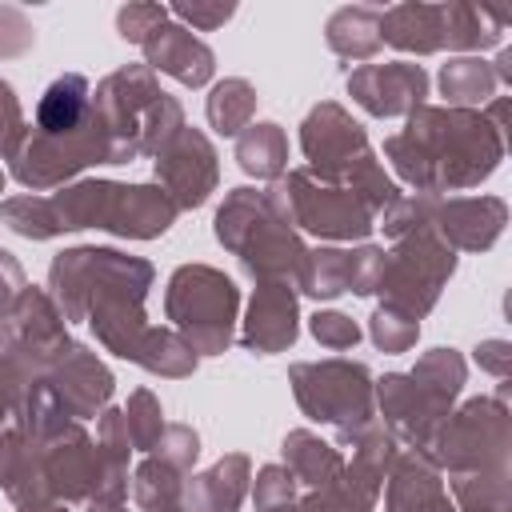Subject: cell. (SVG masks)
Masks as SVG:
<instances>
[{
  "label": "cell",
  "mask_w": 512,
  "mask_h": 512,
  "mask_svg": "<svg viewBox=\"0 0 512 512\" xmlns=\"http://www.w3.org/2000/svg\"><path fill=\"white\" fill-rule=\"evenodd\" d=\"M168 308H172V320H180L188 328V336L204 352H212V348H220L228 340L236 292L212 268H180L176 280H172Z\"/></svg>",
  "instance_id": "cell-1"
},
{
  "label": "cell",
  "mask_w": 512,
  "mask_h": 512,
  "mask_svg": "<svg viewBox=\"0 0 512 512\" xmlns=\"http://www.w3.org/2000/svg\"><path fill=\"white\" fill-rule=\"evenodd\" d=\"M348 88L356 92V100L368 112L392 116V112L416 108L420 96H424V88H428V80H424V72L416 64H384V68L380 64H368V68H360L348 80Z\"/></svg>",
  "instance_id": "cell-2"
},
{
  "label": "cell",
  "mask_w": 512,
  "mask_h": 512,
  "mask_svg": "<svg viewBox=\"0 0 512 512\" xmlns=\"http://www.w3.org/2000/svg\"><path fill=\"white\" fill-rule=\"evenodd\" d=\"M156 168L176 188L180 204H200L212 188V148L196 132H180L164 148V160H156Z\"/></svg>",
  "instance_id": "cell-3"
},
{
  "label": "cell",
  "mask_w": 512,
  "mask_h": 512,
  "mask_svg": "<svg viewBox=\"0 0 512 512\" xmlns=\"http://www.w3.org/2000/svg\"><path fill=\"white\" fill-rule=\"evenodd\" d=\"M144 52H148V64H156L160 72H172L184 84H204L212 76V52L176 24H160L144 40Z\"/></svg>",
  "instance_id": "cell-4"
},
{
  "label": "cell",
  "mask_w": 512,
  "mask_h": 512,
  "mask_svg": "<svg viewBox=\"0 0 512 512\" xmlns=\"http://www.w3.org/2000/svg\"><path fill=\"white\" fill-rule=\"evenodd\" d=\"M88 116H92V108H88V80L84 76H60L44 92V100L36 108V128H40L36 136H68V132L84 128Z\"/></svg>",
  "instance_id": "cell-5"
},
{
  "label": "cell",
  "mask_w": 512,
  "mask_h": 512,
  "mask_svg": "<svg viewBox=\"0 0 512 512\" xmlns=\"http://www.w3.org/2000/svg\"><path fill=\"white\" fill-rule=\"evenodd\" d=\"M380 40H392L396 48H416V52L440 48L444 44L440 8H432V4H400V8H388L380 16Z\"/></svg>",
  "instance_id": "cell-6"
},
{
  "label": "cell",
  "mask_w": 512,
  "mask_h": 512,
  "mask_svg": "<svg viewBox=\"0 0 512 512\" xmlns=\"http://www.w3.org/2000/svg\"><path fill=\"white\" fill-rule=\"evenodd\" d=\"M296 324H292V296L280 284H264L260 296L252 300V324H248V344L252 348H284L292 344Z\"/></svg>",
  "instance_id": "cell-7"
},
{
  "label": "cell",
  "mask_w": 512,
  "mask_h": 512,
  "mask_svg": "<svg viewBox=\"0 0 512 512\" xmlns=\"http://www.w3.org/2000/svg\"><path fill=\"white\" fill-rule=\"evenodd\" d=\"M440 24H444V40L456 48H476V44H496L504 32V16L476 8V4H448L440 8Z\"/></svg>",
  "instance_id": "cell-8"
},
{
  "label": "cell",
  "mask_w": 512,
  "mask_h": 512,
  "mask_svg": "<svg viewBox=\"0 0 512 512\" xmlns=\"http://www.w3.org/2000/svg\"><path fill=\"white\" fill-rule=\"evenodd\" d=\"M328 44L340 56H372L380 44V12L372 8H340L328 20Z\"/></svg>",
  "instance_id": "cell-9"
},
{
  "label": "cell",
  "mask_w": 512,
  "mask_h": 512,
  "mask_svg": "<svg viewBox=\"0 0 512 512\" xmlns=\"http://www.w3.org/2000/svg\"><path fill=\"white\" fill-rule=\"evenodd\" d=\"M252 88L244 84V80H224L216 92H212V100H208V116H212V124L220 128V132H240V124L248 120V112H252Z\"/></svg>",
  "instance_id": "cell-10"
},
{
  "label": "cell",
  "mask_w": 512,
  "mask_h": 512,
  "mask_svg": "<svg viewBox=\"0 0 512 512\" xmlns=\"http://www.w3.org/2000/svg\"><path fill=\"white\" fill-rule=\"evenodd\" d=\"M492 80H496L492 68L480 60H452L440 72L444 96H452V100H484L492 92Z\"/></svg>",
  "instance_id": "cell-11"
},
{
  "label": "cell",
  "mask_w": 512,
  "mask_h": 512,
  "mask_svg": "<svg viewBox=\"0 0 512 512\" xmlns=\"http://www.w3.org/2000/svg\"><path fill=\"white\" fill-rule=\"evenodd\" d=\"M280 160H284V144H280V132L276 124H260L252 128L244 140H240V164L256 176H272L280 172Z\"/></svg>",
  "instance_id": "cell-12"
},
{
  "label": "cell",
  "mask_w": 512,
  "mask_h": 512,
  "mask_svg": "<svg viewBox=\"0 0 512 512\" xmlns=\"http://www.w3.org/2000/svg\"><path fill=\"white\" fill-rule=\"evenodd\" d=\"M116 24H120V36H124V40L144 44V40L164 24V8H160V4H128V8H120Z\"/></svg>",
  "instance_id": "cell-13"
},
{
  "label": "cell",
  "mask_w": 512,
  "mask_h": 512,
  "mask_svg": "<svg viewBox=\"0 0 512 512\" xmlns=\"http://www.w3.org/2000/svg\"><path fill=\"white\" fill-rule=\"evenodd\" d=\"M372 336H376V344L380 348H404L412 336H416V324L412 320H404V316H396L392 308L384 312H376V320H372Z\"/></svg>",
  "instance_id": "cell-14"
},
{
  "label": "cell",
  "mask_w": 512,
  "mask_h": 512,
  "mask_svg": "<svg viewBox=\"0 0 512 512\" xmlns=\"http://www.w3.org/2000/svg\"><path fill=\"white\" fill-rule=\"evenodd\" d=\"M312 332H316V340H324L328 348H348V344H356V324L344 320V316H336V312L316 316V320H312Z\"/></svg>",
  "instance_id": "cell-15"
},
{
  "label": "cell",
  "mask_w": 512,
  "mask_h": 512,
  "mask_svg": "<svg viewBox=\"0 0 512 512\" xmlns=\"http://www.w3.org/2000/svg\"><path fill=\"white\" fill-rule=\"evenodd\" d=\"M20 136V108L12 100V88L0 84V152H8Z\"/></svg>",
  "instance_id": "cell-16"
},
{
  "label": "cell",
  "mask_w": 512,
  "mask_h": 512,
  "mask_svg": "<svg viewBox=\"0 0 512 512\" xmlns=\"http://www.w3.org/2000/svg\"><path fill=\"white\" fill-rule=\"evenodd\" d=\"M176 16L192 20L196 28H216L232 16V4H216V8H200V4H176Z\"/></svg>",
  "instance_id": "cell-17"
},
{
  "label": "cell",
  "mask_w": 512,
  "mask_h": 512,
  "mask_svg": "<svg viewBox=\"0 0 512 512\" xmlns=\"http://www.w3.org/2000/svg\"><path fill=\"white\" fill-rule=\"evenodd\" d=\"M204 480H208V492H216V496H220V492H224V484H220V480H224V464H220V472H216V468H212V472H208V476H204ZM236 500H240V480H228V496H224V500H220V512H224V504H228V508H232V504H236Z\"/></svg>",
  "instance_id": "cell-18"
},
{
  "label": "cell",
  "mask_w": 512,
  "mask_h": 512,
  "mask_svg": "<svg viewBox=\"0 0 512 512\" xmlns=\"http://www.w3.org/2000/svg\"><path fill=\"white\" fill-rule=\"evenodd\" d=\"M92 512H120V508H116V504H100V508L92 504Z\"/></svg>",
  "instance_id": "cell-19"
}]
</instances>
